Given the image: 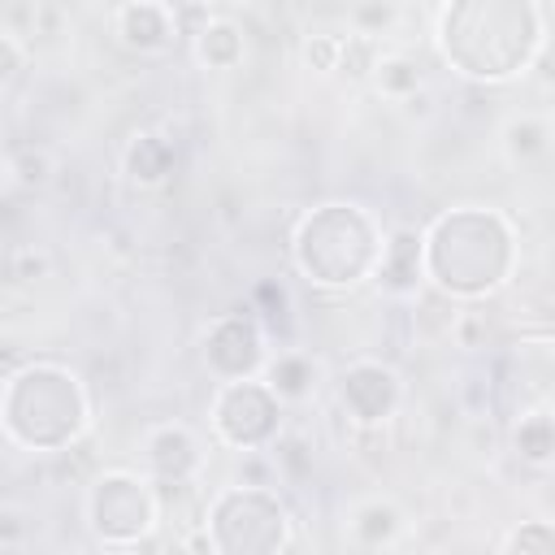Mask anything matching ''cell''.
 <instances>
[{
    "instance_id": "e0dca14e",
    "label": "cell",
    "mask_w": 555,
    "mask_h": 555,
    "mask_svg": "<svg viewBox=\"0 0 555 555\" xmlns=\"http://www.w3.org/2000/svg\"><path fill=\"white\" fill-rule=\"evenodd\" d=\"M347 529H351V538H356L360 546H386V542H395V533L403 529V516H399L395 503L369 499V503H360V507L351 512Z\"/></svg>"
},
{
    "instance_id": "d6986e66",
    "label": "cell",
    "mask_w": 555,
    "mask_h": 555,
    "mask_svg": "<svg viewBox=\"0 0 555 555\" xmlns=\"http://www.w3.org/2000/svg\"><path fill=\"white\" fill-rule=\"evenodd\" d=\"M499 555H555V533H551V520H525L507 533L503 551Z\"/></svg>"
},
{
    "instance_id": "8fae6325",
    "label": "cell",
    "mask_w": 555,
    "mask_h": 555,
    "mask_svg": "<svg viewBox=\"0 0 555 555\" xmlns=\"http://www.w3.org/2000/svg\"><path fill=\"white\" fill-rule=\"evenodd\" d=\"M143 477L152 486H186L204 468L199 438L186 425H156L143 434Z\"/></svg>"
},
{
    "instance_id": "7a4b0ae2",
    "label": "cell",
    "mask_w": 555,
    "mask_h": 555,
    "mask_svg": "<svg viewBox=\"0 0 555 555\" xmlns=\"http://www.w3.org/2000/svg\"><path fill=\"white\" fill-rule=\"evenodd\" d=\"M516 225L499 208L460 204L421 230L425 282L451 299H486L516 273Z\"/></svg>"
},
{
    "instance_id": "52a82bcc",
    "label": "cell",
    "mask_w": 555,
    "mask_h": 555,
    "mask_svg": "<svg viewBox=\"0 0 555 555\" xmlns=\"http://www.w3.org/2000/svg\"><path fill=\"white\" fill-rule=\"evenodd\" d=\"M208 425H212V438L230 451H264L269 442H278L282 403L260 377L221 382L208 408Z\"/></svg>"
},
{
    "instance_id": "9a60e30c",
    "label": "cell",
    "mask_w": 555,
    "mask_h": 555,
    "mask_svg": "<svg viewBox=\"0 0 555 555\" xmlns=\"http://www.w3.org/2000/svg\"><path fill=\"white\" fill-rule=\"evenodd\" d=\"M191 48H195V61L204 65V69H234L238 61H243V30L234 26V22H225V17H204V26H195L191 30Z\"/></svg>"
},
{
    "instance_id": "7c38bea8",
    "label": "cell",
    "mask_w": 555,
    "mask_h": 555,
    "mask_svg": "<svg viewBox=\"0 0 555 555\" xmlns=\"http://www.w3.org/2000/svg\"><path fill=\"white\" fill-rule=\"evenodd\" d=\"M373 278H377V282H382V291H386V295H395V299L416 295V291H421V282H425L421 230H412V225L390 230V234H386V243H382V260H377V273H373Z\"/></svg>"
},
{
    "instance_id": "2e32d148",
    "label": "cell",
    "mask_w": 555,
    "mask_h": 555,
    "mask_svg": "<svg viewBox=\"0 0 555 555\" xmlns=\"http://www.w3.org/2000/svg\"><path fill=\"white\" fill-rule=\"evenodd\" d=\"M512 447L525 464L533 468H546L551 455H555V425H551V408H533V412H520L516 429H512Z\"/></svg>"
},
{
    "instance_id": "7402d4cb",
    "label": "cell",
    "mask_w": 555,
    "mask_h": 555,
    "mask_svg": "<svg viewBox=\"0 0 555 555\" xmlns=\"http://www.w3.org/2000/svg\"><path fill=\"white\" fill-rule=\"evenodd\" d=\"M22 182H48V173H52V160H48V152H39V147H22L17 156H13V165H9Z\"/></svg>"
},
{
    "instance_id": "44dd1931",
    "label": "cell",
    "mask_w": 555,
    "mask_h": 555,
    "mask_svg": "<svg viewBox=\"0 0 555 555\" xmlns=\"http://www.w3.org/2000/svg\"><path fill=\"white\" fill-rule=\"evenodd\" d=\"M343 39L347 35H308L304 39V61L317 69V74H334L338 65H343Z\"/></svg>"
},
{
    "instance_id": "4fadbf2b",
    "label": "cell",
    "mask_w": 555,
    "mask_h": 555,
    "mask_svg": "<svg viewBox=\"0 0 555 555\" xmlns=\"http://www.w3.org/2000/svg\"><path fill=\"white\" fill-rule=\"evenodd\" d=\"M173 143L165 139V134H156V130H139L130 143H126V152H121V169H126V178L134 182V186H143V191H152V186H160L169 173H173Z\"/></svg>"
},
{
    "instance_id": "5bb4252c",
    "label": "cell",
    "mask_w": 555,
    "mask_h": 555,
    "mask_svg": "<svg viewBox=\"0 0 555 555\" xmlns=\"http://www.w3.org/2000/svg\"><path fill=\"white\" fill-rule=\"evenodd\" d=\"M260 382L273 390L278 403H304L317 390V360L308 351H278L264 360Z\"/></svg>"
},
{
    "instance_id": "3957f363",
    "label": "cell",
    "mask_w": 555,
    "mask_h": 555,
    "mask_svg": "<svg viewBox=\"0 0 555 555\" xmlns=\"http://www.w3.org/2000/svg\"><path fill=\"white\" fill-rule=\"evenodd\" d=\"M87 421V386L65 364L35 360L13 369L0 386V429L26 451H65L82 438Z\"/></svg>"
},
{
    "instance_id": "9c48e42d",
    "label": "cell",
    "mask_w": 555,
    "mask_h": 555,
    "mask_svg": "<svg viewBox=\"0 0 555 555\" xmlns=\"http://www.w3.org/2000/svg\"><path fill=\"white\" fill-rule=\"evenodd\" d=\"M338 403H343V412H347L356 425L373 429V425L390 421L395 408L403 403V382H399V373H395L390 364H382V360H351V364L338 373Z\"/></svg>"
},
{
    "instance_id": "ffe728a7",
    "label": "cell",
    "mask_w": 555,
    "mask_h": 555,
    "mask_svg": "<svg viewBox=\"0 0 555 555\" xmlns=\"http://www.w3.org/2000/svg\"><path fill=\"white\" fill-rule=\"evenodd\" d=\"M546 117H516L512 126H507V152H512V160H525V156H538V152H546Z\"/></svg>"
},
{
    "instance_id": "30bf717a",
    "label": "cell",
    "mask_w": 555,
    "mask_h": 555,
    "mask_svg": "<svg viewBox=\"0 0 555 555\" xmlns=\"http://www.w3.org/2000/svg\"><path fill=\"white\" fill-rule=\"evenodd\" d=\"M113 35L126 52L139 56H160L182 39V17L178 4H156V0H130L113 9Z\"/></svg>"
},
{
    "instance_id": "5b68a950",
    "label": "cell",
    "mask_w": 555,
    "mask_h": 555,
    "mask_svg": "<svg viewBox=\"0 0 555 555\" xmlns=\"http://www.w3.org/2000/svg\"><path fill=\"white\" fill-rule=\"evenodd\" d=\"M212 555H282L291 546V512L273 490L221 486L204 507Z\"/></svg>"
},
{
    "instance_id": "6da1fadb",
    "label": "cell",
    "mask_w": 555,
    "mask_h": 555,
    "mask_svg": "<svg viewBox=\"0 0 555 555\" xmlns=\"http://www.w3.org/2000/svg\"><path fill=\"white\" fill-rule=\"evenodd\" d=\"M442 61L473 82H512L546 48V9L533 0H455L434 17Z\"/></svg>"
},
{
    "instance_id": "ba28073f",
    "label": "cell",
    "mask_w": 555,
    "mask_h": 555,
    "mask_svg": "<svg viewBox=\"0 0 555 555\" xmlns=\"http://www.w3.org/2000/svg\"><path fill=\"white\" fill-rule=\"evenodd\" d=\"M199 356L217 382H247V377H260L269 360V334L247 308L221 312L208 321L199 338Z\"/></svg>"
},
{
    "instance_id": "cb8c5ba5",
    "label": "cell",
    "mask_w": 555,
    "mask_h": 555,
    "mask_svg": "<svg viewBox=\"0 0 555 555\" xmlns=\"http://www.w3.org/2000/svg\"><path fill=\"white\" fill-rule=\"evenodd\" d=\"M13 264H17V269H13L17 278H35V273H43V264H48V260H43L35 247H22V251L13 256Z\"/></svg>"
},
{
    "instance_id": "ac0fdd59",
    "label": "cell",
    "mask_w": 555,
    "mask_h": 555,
    "mask_svg": "<svg viewBox=\"0 0 555 555\" xmlns=\"http://www.w3.org/2000/svg\"><path fill=\"white\" fill-rule=\"evenodd\" d=\"M373 78H377V91L403 100V95H412L421 87V65L408 61V56H399V52L395 56H377L373 61Z\"/></svg>"
},
{
    "instance_id": "603a6c76",
    "label": "cell",
    "mask_w": 555,
    "mask_h": 555,
    "mask_svg": "<svg viewBox=\"0 0 555 555\" xmlns=\"http://www.w3.org/2000/svg\"><path fill=\"white\" fill-rule=\"evenodd\" d=\"M22 61H26V56H22V43L0 30V91L22 74Z\"/></svg>"
},
{
    "instance_id": "277c9868",
    "label": "cell",
    "mask_w": 555,
    "mask_h": 555,
    "mask_svg": "<svg viewBox=\"0 0 555 555\" xmlns=\"http://www.w3.org/2000/svg\"><path fill=\"white\" fill-rule=\"evenodd\" d=\"M382 243H386V234L369 208L347 204V199H330V204L299 217L295 238H291V256H295V269L312 286L351 291L377 273Z\"/></svg>"
},
{
    "instance_id": "8992f818",
    "label": "cell",
    "mask_w": 555,
    "mask_h": 555,
    "mask_svg": "<svg viewBox=\"0 0 555 555\" xmlns=\"http://www.w3.org/2000/svg\"><path fill=\"white\" fill-rule=\"evenodd\" d=\"M160 525V499L156 486L143 473L108 468L87 486V529L104 546H139Z\"/></svg>"
}]
</instances>
